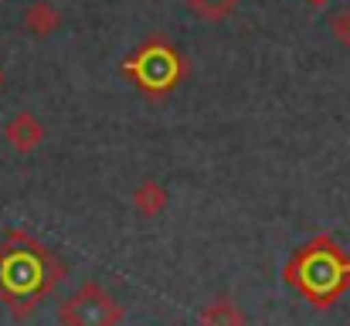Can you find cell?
Here are the masks:
<instances>
[{"instance_id":"10","label":"cell","mask_w":350,"mask_h":326,"mask_svg":"<svg viewBox=\"0 0 350 326\" xmlns=\"http://www.w3.org/2000/svg\"><path fill=\"white\" fill-rule=\"evenodd\" d=\"M330 31H334V38L350 51V7L337 10V14L330 17Z\"/></svg>"},{"instance_id":"12","label":"cell","mask_w":350,"mask_h":326,"mask_svg":"<svg viewBox=\"0 0 350 326\" xmlns=\"http://www.w3.org/2000/svg\"><path fill=\"white\" fill-rule=\"evenodd\" d=\"M3 82H7V75H3V68H0V89H3Z\"/></svg>"},{"instance_id":"6","label":"cell","mask_w":350,"mask_h":326,"mask_svg":"<svg viewBox=\"0 0 350 326\" xmlns=\"http://www.w3.org/2000/svg\"><path fill=\"white\" fill-rule=\"evenodd\" d=\"M24 27L31 34H38V38H48V34H55L62 27V10L51 0H34L24 10Z\"/></svg>"},{"instance_id":"5","label":"cell","mask_w":350,"mask_h":326,"mask_svg":"<svg viewBox=\"0 0 350 326\" xmlns=\"http://www.w3.org/2000/svg\"><path fill=\"white\" fill-rule=\"evenodd\" d=\"M3 139L14 153H34L44 143V122L34 112H14L3 126Z\"/></svg>"},{"instance_id":"2","label":"cell","mask_w":350,"mask_h":326,"mask_svg":"<svg viewBox=\"0 0 350 326\" xmlns=\"http://www.w3.org/2000/svg\"><path fill=\"white\" fill-rule=\"evenodd\" d=\"M122 75L133 79L143 96L163 99V96H170L180 85V79H184V58H180V51L167 38L153 34V38H146L139 48H133L126 55Z\"/></svg>"},{"instance_id":"8","label":"cell","mask_w":350,"mask_h":326,"mask_svg":"<svg viewBox=\"0 0 350 326\" xmlns=\"http://www.w3.org/2000/svg\"><path fill=\"white\" fill-rule=\"evenodd\" d=\"M198 326H245V316L232 299H215L198 313Z\"/></svg>"},{"instance_id":"1","label":"cell","mask_w":350,"mask_h":326,"mask_svg":"<svg viewBox=\"0 0 350 326\" xmlns=\"http://www.w3.org/2000/svg\"><path fill=\"white\" fill-rule=\"evenodd\" d=\"M286 282L317 310H330L350 289V255L330 234H320L289 258Z\"/></svg>"},{"instance_id":"3","label":"cell","mask_w":350,"mask_h":326,"mask_svg":"<svg viewBox=\"0 0 350 326\" xmlns=\"http://www.w3.org/2000/svg\"><path fill=\"white\" fill-rule=\"evenodd\" d=\"M44 262H51V258H44V255L34 252V248L0 252V296H3L10 306H17V303L24 299L27 310H31L34 299L44 296V293L62 279V275H48Z\"/></svg>"},{"instance_id":"11","label":"cell","mask_w":350,"mask_h":326,"mask_svg":"<svg viewBox=\"0 0 350 326\" xmlns=\"http://www.w3.org/2000/svg\"><path fill=\"white\" fill-rule=\"evenodd\" d=\"M306 3H310V7H327L330 0H306Z\"/></svg>"},{"instance_id":"9","label":"cell","mask_w":350,"mask_h":326,"mask_svg":"<svg viewBox=\"0 0 350 326\" xmlns=\"http://www.w3.org/2000/svg\"><path fill=\"white\" fill-rule=\"evenodd\" d=\"M184 3H187V10L198 14L201 21L218 24V21H228V17H232L241 0H184Z\"/></svg>"},{"instance_id":"7","label":"cell","mask_w":350,"mask_h":326,"mask_svg":"<svg viewBox=\"0 0 350 326\" xmlns=\"http://www.w3.org/2000/svg\"><path fill=\"white\" fill-rule=\"evenodd\" d=\"M133 211L139 217H157V215H163L167 211V187L163 184H157V180H143L136 191H133Z\"/></svg>"},{"instance_id":"4","label":"cell","mask_w":350,"mask_h":326,"mask_svg":"<svg viewBox=\"0 0 350 326\" xmlns=\"http://www.w3.org/2000/svg\"><path fill=\"white\" fill-rule=\"evenodd\" d=\"M122 306L113 293H106L96 282H85L75 296H68L58 306V323L62 326H119Z\"/></svg>"}]
</instances>
